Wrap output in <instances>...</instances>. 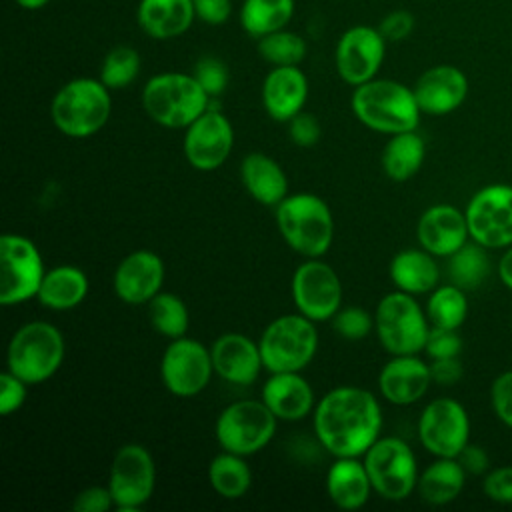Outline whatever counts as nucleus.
Returning <instances> with one entry per match:
<instances>
[{"instance_id":"f257e3e1","label":"nucleus","mask_w":512,"mask_h":512,"mask_svg":"<svg viewBox=\"0 0 512 512\" xmlns=\"http://www.w3.org/2000/svg\"><path fill=\"white\" fill-rule=\"evenodd\" d=\"M382 408L376 396L358 386H338L314 406V432L336 458L362 456L380 438Z\"/></svg>"},{"instance_id":"f03ea898","label":"nucleus","mask_w":512,"mask_h":512,"mask_svg":"<svg viewBox=\"0 0 512 512\" xmlns=\"http://www.w3.org/2000/svg\"><path fill=\"white\" fill-rule=\"evenodd\" d=\"M350 104L366 128L390 136L416 130L422 114L414 90L390 78H372L356 86Z\"/></svg>"},{"instance_id":"7ed1b4c3","label":"nucleus","mask_w":512,"mask_h":512,"mask_svg":"<svg viewBox=\"0 0 512 512\" xmlns=\"http://www.w3.org/2000/svg\"><path fill=\"white\" fill-rule=\"evenodd\" d=\"M276 224L284 242L306 258H320L334 238V218L328 204L312 194H288L276 206Z\"/></svg>"},{"instance_id":"20e7f679","label":"nucleus","mask_w":512,"mask_h":512,"mask_svg":"<svg viewBox=\"0 0 512 512\" xmlns=\"http://www.w3.org/2000/svg\"><path fill=\"white\" fill-rule=\"evenodd\" d=\"M210 100L194 74L186 72L154 74L142 88L144 112L164 128H188Z\"/></svg>"},{"instance_id":"39448f33","label":"nucleus","mask_w":512,"mask_h":512,"mask_svg":"<svg viewBox=\"0 0 512 512\" xmlns=\"http://www.w3.org/2000/svg\"><path fill=\"white\" fill-rule=\"evenodd\" d=\"M112 112L110 88L98 78H74L52 98L54 126L70 138H88L104 128Z\"/></svg>"},{"instance_id":"423d86ee","label":"nucleus","mask_w":512,"mask_h":512,"mask_svg":"<svg viewBox=\"0 0 512 512\" xmlns=\"http://www.w3.org/2000/svg\"><path fill=\"white\" fill-rule=\"evenodd\" d=\"M64 360L62 332L44 320H32L20 326L8 342L6 366L28 384H40L52 378Z\"/></svg>"},{"instance_id":"0eeeda50","label":"nucleus","mask_w":512,"mask_h":512,"mask_svg":"<svg viewBox=\"0 0 512 512\" xmlns=\"http://www.w3.org/2000/svg\"><path fill=\"white\" fill-rule=\"evenodd\" d=\"M258 346L268 372H300L318 350L314 320L300 312L278 316L264 328Z\"/></svg>"},{"instance_id":"6e6552de","label":"nucleus","mask_w":512,"mask_h":512,"mask_svg":"<svg viewBox=\"0 0 512 512\" xmlns=\"http://www.w3.org/2000/svg\"><path fill=\"white\" fill-rule=\"evenodd\" d=\"M428 316L412 294L396 290L386 294L374 312V330L392 356L418 354L424 350L430 326Z\"/></svg>"},{"instance_id":"1a4fd4ad","label":"nucleus","mask_w":512,"mask_h":512,"mask_svg":"<svg viewBox=\"0 0 512 512\" xmlns=\"http://www.w3.org/2000/svg\"><path fill=\"white\" fill-rule=\"evenodd\" d=\"M276 416L260 400H238L228 404L216 420V440L222 450L250 456L262 450L276 432Z\"/></svg>"},{"instance_id":"9d476101","label":"nucleus","mask_w":512,"mask_h":512,"mask_svg":"<svg viewBox=\"0 0 512 512\" xmlns=\"http://www.w3.org/2000/svg\"><path fill=\"white\" fill-rule=\"evenodd\" d=\"M374 492L386 500H404L418 484V466L412 448L396 438H378L364 454Z\"/></svg>"},{"instance_id":"9b49d317","label":"nucleus","mask_w":512,"mask_h":512,"mask_svg":"<svg viewBox=\"0 0 512 512\" xmlns=\"http://www.w3.org/2000/svg\"><path fill=\"white\" fill-rule=\"evenodd\" d=\"M46 268L36 244L20 234L0 238V304L14 306L38 294Z\"/></svg>"},{"instance_id":"f8f14e48","label":"nucleus","mask_w":512,"mask_h":512,"mask_svg":"<svg viewBox=\"0 0 512 512\" xmlns=\"http://www.w3.org/2000/svg\"><path fill=\"white\" fill-rule=\"evenodd\" d=\"M154 486L156 464L148 448L134 442L120 446L112 458L108 476L114 506L122 512H134L150 500Z\"/></svg>"},{"instance_id":"ddd939ff","label":"nucleus","mask_w":512,"mask_h":512,"mask_svg":"<svg viewBox=\"0 0 512 512\" xmlns=\"http://www.w3.org/2000/svg\"><path fill=\"white\" fill-rule=\"evenodd\" d=\"M214 374L210 350L188 336L174 338L160 360V378L168 392L180 398L200 394Z\"/></svg>"},{"instance_id":"4468645a","label":"nucleus","mask_w":512,"mask_h":512,"mask_svg":"<svg viewBox=\"0 0 512 512\" xmlns=\"http://www.w3.org/2000/svg\"><path fill=\"white\" fill-rule=\"evenodd\" d=\"M466 222L470 238L486 248L512 246V186L490 184L468 202Z\"/></svg>"},{"instance_id":"2eb2a0df","label":"nucleus","mask_w":512,"mask_h":512,"mask_svg":"<svg viewBox=\"0 0 512 512\" xmlns=\"http://www.w3.org/2000/svg\"><path fill=\"white\" fill-rule=\"evenodd\" d=\"M292 300L306 318L332 320L342 304V282L336 270L320 258L304 260L292 274Z\"/></svg>"},{"instance_id":"dca6fc26","label":"nucleus","mask_w":512,"mask_h":512,"mask_svg":"<svg viewBox=\"0 0 512 512\" xmlns=\"http://www.w3.org/2000/svg\"><path fill=\"white\" fill-rule=\"evenodd\" d=\"M422 446L438 458H456L470 438V420L464 406L454 398L428 402L418 418Z\"/></svg>"},{"instance_id":"f3484780","label":"nucleus","mask_w":512,"mask_h":512,"mask_svg":"<svg viewBox=\"0 0 512 512\" xmlns=\"http://www.w3.org/2000/svg\"><path fill=\"white\" fill-rule=\"evenodd\" d=\"M384 56L386 40L380 30L366 24H356L344 30L336 42V72L346 84L356 88L376 78Z\"/></svg>"},{"instance_id":"a211bd4d","label":"nucleus","mask_w":512,"mask_h":512,"mask_svg":"<svg viewBox=\"0 0 512 512\" xmlns=\"http://www.w3.org/2000/svg\"><path fill=\"white\" fill-rule=\"evenodd\" d=\"M234 146L230 120L214 106H208L184 132V156L196 170L220 168Z\"/></svg>"},{"instance_id":"6ab92c4d","label":"nucleus","mask_w":512,"mask_h":512,"mask_svg":"<svg viewBox=\"0 0 512 512\" xmlns=\"http://www.w3.org/2000/svg\"><path fill=\"white\" fill-rule=\"evenodd\" d=\"M164 284V262L152 250H134L116 266L112 286L126 304L150 302Z\"/></svg>"},{"instance_id":"aec40b11","label":"nucleus","mask_w":512,"mask_h":512,"mask_svg":"<svg viewBox=\"0 0 512 512\" xmlns=\"http://www.w3.org/2000/svg\"><path fill=\"white\" fill-rule=\"evenodd\" d=\"M412 90L424 114L444 116L454 112L466 100L468 78L452 64H438L424 70Z\"/></svg>"},{"instance_id":"412c9836","label":"nucleus","mask_w":512,"mask_h":512,"mask_svg":"<svg viewBox=\"0 0 512 512\" xmlns=\"http://www.w3.org/2000/svg\"><path fill=\"white\" fill-rule=\"evenodd\" d=\"M214 372L230 382L248 386L264 368L258 342L240 332H226L218 336L210 348Z\"/></svg>"},{"instance_id":"4be33fe9","label":"nucleus","mask_w":512,"mask_h":512,"mask_svg":"<svg viewBox=\"0 0 512 512\" xmlns=\"http://www.w3.org/2000/svg\"><path fill=\"white\" fill-rule=\"evenodd\" d=\"M416 236L420 246L434 256H450L470 236L466 214L452 204H434L418 220Z\"/></svg>"},{"instance_id":"5701e85b","label":"nucleus","mask_w":512,"mask_h":512,"mask_svg":"<svg viewBox=\"0 0 512 512\" xmlns=\"http://www.w3.org/2000/svg\"><path fill=\"white\" fill-rule=\"evenodd\" d=\"M430 382V364L420 360L416 354L392 356L378 374L380 394L396 406H408L420 400Z\"/></svg>"},{"instance_id":"b1692460","label":"nucleus","mask_w":512,"mask_h":512,"mask_svg":"<svg viewBox=\"0 0 512 512\" xmlns=\"http://www.w3.org/2000/svg\"><path fill=\"white\" fill-rule=\"evenodd\" d=\"M308 100V78L300 66H272L262 82V104L276 122H288L304 110Z\"/></svg>"},{"instance_id":"393cba45","label":"nucleus","mask_w":512,"mask_h":512,"mask_svg":"<svg viewBox=\"0 0 512 512\" xmlns=\"http://www.w3.org/2000/svg\"><path fill=\"white\" fill-rule=\"evenodd\" d=\"M262 402L278 420L296 422L314 408V390L300 372H270L262 386Z\"/></svg>"},{"instance_id":"a878e982","label":"nucleus","mask_w":512,"mask_h":512,"mask_svg":"<svg viewBox=\"0 0 512 512\" xmlns=\"http://www.w3.org/2000/svg\"><path fill=\"white\" fill-rule=\"evenodd\" d=\"M196 20L192 0H140L136 22L140 30L154 40L182 36Z\"/></svg>"},{"instance_id":"bb28decb","label":"nucleus","mask_w":512,"mask_h":512,"mask_svg":"<svg viewBox=\"0 0 512 512\" xmlns=\"http://www.w3.org/2000/svg\"><path fill=\"white\" fill-rule=\"evenodd\" d=\"M240 180L246 192L264 206H278L288 196V178L282 166L264 152H250L240 162Z\"/></svg>"},{"instance_id":"cd10ccee","label":"nucleus","mask_w":512,"mask_h":512,"mask_svg":"<svg viewBox=\"0 0 512 512\" xmlns=\"http://www.w3.org/2000/svg\"><path fill=\"white\" fill-rule=\"evenodd\" d=\"M372 482L364 462L358 456H342L328 468L326 492L330 500L342 510L362 508L372 492Z\"/></svg>"},{"instance_id":"c85d7f7f","label":"nucleus","mask_w":512,"mask_h":512,"mask_svg":"<svg viewBox=\"0 0 512 512\" xmlns=\"http://www.w3.org/2000/svg\"><path fill=\"white\" fill-rule=\"evenodd\" d=\"M390 278L394 286L408 294L432 292L438 284L440 270L434 254L416 248L402 250L390 260Z\"/></svg>"},{"instance_id":"c756f323","label":"nucleus","mask_w":512,"mask_h":512,"mask_svg":"<svg viewBox=\"0 0 512 512\" xmlns=\"http://www.w3.org/2000/svg\"><path fill=\"white\" fill-rule=\"evenodd\" d=\"M88 294V278L82 268L60 264L46 270L36 298L50 310H72Z\"/></svg>"},{"instance_id":"7c9ffc66","label":"nucleus","mask_w":512,"mask_h":512,"mask_svg":"<svg viewBox=\"0 0 512 512\" xmlns=\"http://www.w3.org/2000/svg\"><path fill=\"white\" fill-rule=\"evenodd\" d=\"M466 470L456 458H438L418 476V494L424 502L442 506L452 502L464 488Z\"/></svg>"},{"instance_id":"2f4dec72","label":"nucleus","mask_w":512,"mask_h":512,"mask_svg":"<svg viewBox=\"0 0 512 512\" xmlns=\"http://www.w3.org/2000/svg\"><path fill=\"white\" fill-rule=\"evenodd\" d=\"M426 146L416 130L392 134L382 150V168L394 182L410 180L422 166Z\"/></svg>"},{"instance_id":"473e14b6","label":"nucleus","mask_w":512,"mask_h":512,"mask_svg":"<svg viewBox=\"0 0 512 512\" xmlns=\"http://www.w3.org/2000/svg\"><path fill=\"white\" fill-rule=\"evenodd\" d=\"M294 16V0H244L240 26L252 38L282 30Z\"/></svg>"},{"instance_id":"72a5a7b5","label":"nucleus","mask_w":512,"mask_h":512,"mask_svg":"<svg viewBox=\"0 0 512 512\" xmlns=\"http://www.w3.org/2000/svg\"><path fill=\"white\" fill-rule=\"evenodd\" d=\"M208 480L216 494L226 500L242 498L252 484V470L244 456L222 450L208 464Z\"/></svg>"},{"instance_id":"f704fd0d","label":"nucleus","mask_w":512,"mask_h":512,"mask_svg":"<svg viewBox=\"0 0 512 512\" xmlns=\"http://www.w3.org/2000/svg\"><path fill=\"white\" fill-rule=\"evenodd\" d=\"M484 248L486 246L478 242H466L462 248L448 256V276L452 284L460 286L462 290H474L486 280L490 272V260Z\"/></svg>"},{"instance_id":"c9c22d12","label":"nucleus","mask_w":512,"mask_h":512,"mask_svg":"<svg viewBox=\"0 0 512 512\" xmlns=\"http://www.w3.org/2000/svg\"><path fill=\"white\" fill-rule=\"evenodd\" d=\"M148 318L154 330L170 340L186 336L190 326V312L184 300L162 290L148 302Z\"/></svg>"},{"instance_id":"e433bc0d","label":"nucleus","mask_w":512,"mask_h":512,"mask_svg":"<svg viewBox=\"0 0 512 512\" xmlns=\"http://www.w3.org/2000/svg\"><path fill=\"white\" fill-rule=\"evenodd\" d=\"M466 314H468V300L460 286L448 284L432 290L426 304V316L432 326L458 330L466 320Z\"/></svg>"},{"instance_id":"4c0bfd02","label":"nucleus","mask_w":512,"mask_h":512,"mask_svg":"<svg viewBox=\"0 0 512 512\" xmlns=\"http://www.w3.org/2000/svg\"><path fill=\"white\" fill-rule=\"evenodd\" d=\"M256 50L272 66H298L306 58V40L292 30H276L256 40Z\"/></svg>"},{"instance_id":"58836bf2","label":"nucleus","mask_w":512,"mask_h":512,"mask_svg":"<svg viewBox=\"0 0 512 512\" xmlns=\"http://www.w3.org/2000/svg\"><path fill=\"white\" fill-rule=\"evenodd\" d=\"M140 54L136 48L118 44L110 48L100 66V80L110 90H120L132 84L140 74Z\"/></svg>"},{"instance_id":"ea45409f","label":"nucleus","mask_w":512,"mask_h":512,"mask_svg":"<svg viewBox=\"0 0 512 512\" xmlns=\"http://www.w3.org/2000/svg\"><path fill=\"white\" fill-rule=\"evenodd\" d=\"M332 328L344 340H362L374 328V316L360 306H346L332 316Z\"/></svg>"},{"instance_id":"a19ab883","label":"nucleus","mask_w":512,"mask_h":512,"mask_svg":"<svg viewBox=\"0 0 512 512\" xmlns=\"http://www.w3.org/2000/svg\"><path fill=\"white\" fill-rule=\"evenodd\" d=\"M192 74L210 98H218L228 86V68L216 56L198 58Z\"/></svg>"},{"instance_id":"79ce46f5","label":"nucleus","mask_w":512,"mask_h":512,"mask_svg":"<svg viewBox=\"0 0 512 512\" xmlns=\"http://www.w3.org/2000/svg\"><path fill=\"white\" fill-rule=\"evenodd\" d=\"M462 350V338L454 328H440L432 326L424 344V352L436 360V358H454Z\"/></svg>"},{"instance_id":"37998d69","label":"nucleus","mask_w":512,"mask_h":512,"mask_svg":"<svg viewBox=\"0 0 512 512\" xmlns=\"http://www.w3.org/2000/svg\"><path fill=\"white\" fill-rule=\"evenodd\" d=\"M26 394H28V382L18 378L10 370L2 372V376H0V412L4 416L20 410L22 404L26 402Z\"/></svg>"},{"instance_id":"c03bdc74","label":"nucleus","mask_w":512,"mask_h":512,"mask_svg":"<svg viewBox=\"0 0 512 512\" xmlns=\"http://www.w3.org/2000/svg\"><path fill=\"white\" fill-rule=\"evenodd\" d=\"M322 128L314 114L310 112H298L288 120V136L290 140L300 148H310L320 140Z\"/></svg>"},{"instance_id":"a18cd8bd","label":"nucleus","mask_w":512,"mask_h":512,"mask_svg":"<svg viewBox=\"0 0 512 512\" xmlns=\"http://www.w3.org/2000/svg\"><path fill=\"white\" fill-rule=\"evenodd\" d=\"M490 400L498 420L512 428V370L496 376L490 388Z\"/></svg>"},{"instance_id":"49530a36","label":"nucleus","mask_w":512,"mask_h":512,"mask_svg":"<svg viewBox=\"0 0 512 512\" xmlns=\"http://www.w3.org/2000/svg\"><path fill=\"white\" fill-rule=\"evenodd\" d=\"M414 24H416V20H414L412 12L398 8V10L388 12L376 28L380 30V34L384 36L386 42H400L412 34Z\"/></svg>"},{"instance_id":"de8ad7c7","label":"nucleus","mask_w":512,"mask_h":512,"mask_svg":"<svg viewBox=\"0 0 512 512\" xmlns=\"http://www.w3.org/2000/svg\"><path fill=\"white\" fill-rule=\"evenodd\" d=\"M484 494L500 504H512V466L490 470L482 482Z\"/></svg>"},{"instance_id":"09e8293b","label":"nucleus","mask_w":512,"mask_h":512,"mask_svg":"<svg viewBox=\"0 0 512 512\" xmlns=\"http://www.w3.org/2000/svg\"><path fill=\"white\" fill-rule=\"evenodd\" d=\"M114 506L108 486H88L74 496L72 508L76 512H106Z\"/></svg>"},{"instance_id":"8fccbe9b","label":"nucleus","mask_w":512,"mask_h":512,"mask_svg":"<svg viewBox=\"0 0 512 512\" xmlns=\"http://www.w3.org/2000/svg\"><path fill=\"white\" fill-rule=\"evenodd\" d=\"M196 18L210 26L224 24L232 14V0H192Z\"/></svg>"},{"instance_id":"3c124183","label":"nucleus","mask_w":512,"mask_h":512,"mask_svg":"<svg viewBox=\"0 0 512 512\" xmlns=\"http://www.w3.org/2000/svg\"><path fill=\"white\" fill-rule=\"evenodd\" d=\"M430 374H432V382H436L440 386H452L462 378V364H460L458 356L436 358L430 364Z\"/></svg>"},{"instance_id":"603ef678","label":"nucleus","mask_w":512,"mask_h":512,"mask_svg":"<svg viewBox=\"0 0 512 512\" xmlns=\"http://www.w3.org/2000/svg\"><path fill=\"white\" fill-rule=\"evenodd\" d=\"M456 460L462 464L466 474H482L488 470V464H490L486 450L482 446L470 444V442L460 450Z\"/></svg>"},{"instance_id":"864d4df0","label":"nucleus","mask_w":512,"mask_h":512,"mask_svg":"<svg viewBox=\"0 0 512 512\" xmlns=\"http://www.w3.org/2000/svg\"><path fill=\"white\" fill-rule=\"evenodd\" d=\"M498 274H500V280L512 290V246L504 252V256L500 258L498 262Z\"/></svg>"},{"instance_id":"5fc2aeb1","label":"nucleus","mask_w":512,"mask_h":512,"mask_svg":"<svg viewBox=\"0 0 512 512\" xmlns=\"http://www.w3.org/2000/svg\"><path fill=\"white\" fill-rule=\"evenodd\" d=\"M20 8H24V10H40V8H44L50 0H14Z\"/></svg>"}]
</instances>
